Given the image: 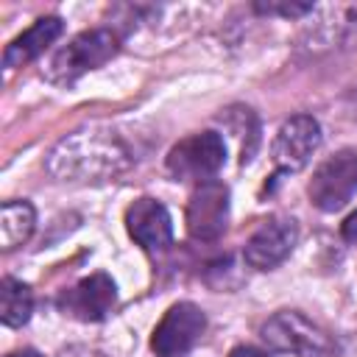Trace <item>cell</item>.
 I'll return each instance as SVG.
<instances>
[{
	"label": "cell",
	"instance_id": "cell-1",
	"mask_svg": "<svg viewBox=\"0 0 357 357\" xmlns=\"http://www.w3.org/2000/svg\"><path fill=\"white\" fill-rule=\"evenodd\" d=\"M128 148L106 131H73L47 153V170L59 181H106L128 170Z\"/></svg>",
	"mask_w": 357,
	"mask_h": 357
},
{
	"label": "cell",
	"instance_id": "cell-2",
	"mask_svg": "<svg viewBox=\"0 0 357 357\" xmlns=\"http://www.w3.org/2000/svg\"><path fill=\"white\" fill-rule=\"evenodd\" d=\"M120 50V36L112 28H89L73 36L61 50L53 53V59L45 67V78L53 84H73L84 73L103 67L109 59H114Z\"/></svg>",
	"mask_w": 357,
	"mask_h": 357
},
{
	"label": "cell",
	"instance_id": "cell-3",
	"mask_svg": "<svg viewBox=\"0 0 357 357\" xmlns=\"http://www.w3.org/2000/svg\"><path fill=\"white\" fill-rule=\"evenodd\" d=\"M259 335L271 351H284L296 357H340V343L326 329L293 310L268 318Z\"/></svg>",
	"mask_w": 357,
	"mask_h": 357
},
{
	"label": "cell",
	"instance_id": "cell-4",
	"mask_svg": "<svg viewBox=\"0 0 357 357\" xmlns=\"http://www.w3.org/2000/svg\"><path fill=\"white\" fill-rule=\"evenodd\" d=\"M226 162V142L218 131H198L176 142L167 153V173L178 181H212Z\"/></svg>",
	"mask_w": 357,
	"mask_h": 357
},
{
	"label": "cell",
	"instance_id": "cell-5",
	"mask_svg": "<svg viewBox=\"0 0 357 357\" xmlns=\"http://www.w3.org/2000/svg\"><path fill=\"white\" fill-rule=\"evenodd\" d=\"M307 192L321 212L343 209L357 192V151L343 148L329 159H324L315 167Z\"/></svg>",
	"mask_w": 357,
	"mask_h": 357
},
{
	"label": "cell",
	"instance_id": "cell-6",
	"mask_svg": "<svg viewBox=\"0 0 357 357\" xmlns=\"http://www.w3.org/2000/svg\"><path fill=\"white\" fill-rule=\"evenodd\" d=\"M204 332H206L204 310L192 301H178L156 324L151 335V349L156 357H187Z\"/></svg>",
	"mask_w": 357,
	"mask_h": 357
},
{
	"label": "cell",
	"instance_id": "cell-7",
	"mask_svg": "<svg viewBox=\"0 0 357 357\" xmlns=\"http://www.w3.org/2000/svg\"><path fill=\"white\" fill-rule=\"evenodd\" d=\"M187 234L201 243L218 240L229 226V187L218 178L195 184L187 201Z\"/></svg>",
	"mask_w": 357,
	"mask_h": 357
},
{
	"label": "cell",
	"instance_id": "cell-8",
	"mask_svg": "<svg viewBox=\"0 0 357 357\" xmlns=\"http://www.w3.org/2000/svg\"><path fill=\"white\" fill-rule=\"evenodd\" d=\"M318 145H321L318 120L310 114H296L279 126L273 145H271V159L279 170L296 173L310 162V156L318 151Z\"/></svg>",
	"mask_w": 357,
	"mask_h": 357
},
{
	"label": "cell",
	"instance_id": "cell-9",
	"mask_svg": "<svg viewBox=\"0 0 357 357\" xmlns=\"http://www.w3.org/2000/svg\"><path fill=\"white\" fill-rule=\"evenodd\" d=\"M296 243H298V223L293 218H271L248 237L243 248V259L257 271H271L293 254Z\"/></svg>",
	"mask_w": 357,
	"mask_h": 357
},
{
	"label": "cell",
	"instance_id": "cell-10",
	"mask_svg": "<svg viewBox=\"0 0 357 357\" xmlns=\"http://www.w3.org/2000/svg\"><path fill=\"white\" fill-rule=\"evenodd\" d=\"M117 304V287L106 273H92L59 296V310L75 321H103Z\"/></svg>",
	"mask_w": 357,
	"mask_h": 357
},
{
	"label": "cell",
	"instance_id": "cell-11",
	"mask_svg": "<svg viewBox=\"0 0 357 357\" xmlns=\"http://www.w3.org/2000/svg\"><path fill=\"white\" fill-rule=\"evenodd\" d=\"M128 237L145 251H165L173 243V220L156 198H137L126 209Z\"/></svg>",
	"mask_w": 357,
	"mask_h": 357
},
{
	"label": "cell",
	"instance_id": "cell-12",
	"mask_svg": "<svg viewBox=\"0 0 357 357\" xmlns=\"http://www.w3.org/2000/svg\"><path fill=\"white\" fill-rule=\"evenodd\" d=\"M64 31L61 17H39L28 31H22L17 39H11L3 50V67L14 70L28 61H33L39 53H45Z\"/></svg>",
	"mask_w": 357,
	"mask_h": 357
},
{
	"label": "cell",
	"instance_id": "cell-13",
	"mask_svg": "<svg viewBox=\"0 0 357 357\" xmlns=\"http://www.w3.org/2000/svg\"><path fill=\"white\" fill-rule=\"evenodd\" d=\"M36 226V212L28 201H6L0 209V245L3 251H14L22 245Z\"/></svg>",
	"mask_w": 357,
	"mask_h": 357
},
{
	"label": "cell",
	"instance_id": "cell-14",
	"mask_svg": "<svg viewBox=\"0 0 357 357\" xmlns=\"http://www.w3.org/2000/svg\"><path fill=\"white\" fill-rule=\"evenodd\" d=\"M31 312H33V293H31V287L25 282H20V279L6 276L0 282V318H3V324L17 329V326L28 324Z\"/></svg>",
	"mask_w": 357,
	"mask_h": 357
},
{
	"label": "cell",
	"instance_id": "cell-15",
	"mask_svg": "<svg viewBox=\"0 0 357 357\" xmlns=\"http://www.w3.org/2000/svg\"><path fill=\"white\" fill-rule=\"evenodd\" d=\"M257 11L262 14H282V17H301L312 11V3H259Z\"/></svg>",
	"mask_w": 357,
	"mask_h": 357
},
{
	"label": "cell",
	"instance_id": "cell-16",
	"mask_svg": "<svg viewBox=\"0 0 357 357\" xmlns=\"http://www.w3.org/2000/svg\"><path fill=\"white\" fill-rule=\"evenodd\" d=\"M340 231H343V240H346V243L357 245V209L343 220V229H340Z\"/></svg>",
	"mask_w": 357,
	"mask_h": 357
},
{
	"label": "cell",
	"instance_id": "cell-17",
	"mask_svg": "<svg viewBox=\"0 0 357 357\" xmlns=\"http://www.w3.org/2000/svg\"><path fill=\"white\" fill-rule=\"evenodd\" d=\"M229 357H268V354L262 349H257V346H234Z\"/></svg>",
	"mask_w": 357,
	"mask_h": 357
},
{
	"label": "cell",
	"instance_id": "cell-18",
	"mask_svg": "<svg viewBox=\"0 0 357 357\" xmlns=\"http://www.w3.org/2000/svg\"><path fill=\"white\" fill-rule=\"evenodd\" d=\"M61 357H106V354H98V351H89V349H70Z\"/></svg>",
	"mask_w": 357,
	"mask_h": 357
},
{
	"label": "cell",
	"instance_id": "cell-19",
	"mask_svg": "<svg viewBox=\"0 0 357 357\" xmlns=\"http://www.w3.org/2000/svg\"><path fill=\"white\" fill-rule=\"evenodd\" d=\"M8 357H42V354L33 351V349H22V351H14V354H8Z\"/></svg>",
	"mask_w": 357,
	"mask_h": 357
}]
</instances>
